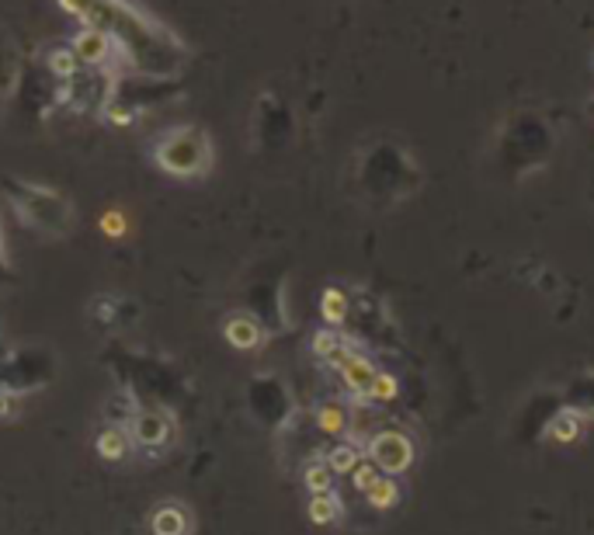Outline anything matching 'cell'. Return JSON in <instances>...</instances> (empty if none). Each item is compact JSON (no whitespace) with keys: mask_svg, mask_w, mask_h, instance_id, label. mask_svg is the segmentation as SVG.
<instances>
[{"mask_svg":"<svg viewBox=\"0 0 594 535\" xmlns=\"http://www.w3.org/2000/svg\"><path fill=\"white\" fill-rule=\"evenodd\" d=\"M49 67H52L56 77H73L77 67H80V60H77L73 49H52V52H49Z\"/></svg>","mask_w":594,"mask_h":535,"instance_id":"ffe728a7","label":"cell"},{"mask_svg":"<svg viewBox=\"0 0 594 535\" xmlns=\"http://www.w3.org/2000/svg\"><path fill=\"white\" fill-rule=\"evenodd\" d=\"M222 337H226L237 352H254V348H261L264 331L254 316H247V313H233V316L222 324Z\"/></svg>","mask_w":594,"mask_h":535,"instance_id":"52a82bcc","label":"cell"},{"mask_svg":"<svg viewBox=\"0 0 594 535\" xmlns=\"http://www.w3.org/2000/svg\"><path fill=\"white\" fill-rule=\"evenodd\" d=\"M188 529H192V518H188V508L181 501H164L150 514V532L154 535H188Z\"/></svg>","mask_w":594,"mask_h":535,"instance_id":"9c48e42d","label":"cell"},{"mask_svg":"<svg viewBox=\"0 0 594 535\" xmlns=\"http://www.w3.org/2000/svg\"><path fill=\"white\" fill-rule=\"evenodd\" d=\"M94 452L111 463V466H118V463H126L132 455V438L129 431L122 427V424H108V427H101L98 431V438H94Z\"/></svg>","mask_w":594,"mask_h":535,"instance_id":"ba28073f","label":"cell"},{"mask_svg":"<svg viewBox=\"0 0 594 535\" xmlns=\"http://www.w3.org/2000/svg\"><path fill=\"white\" fill-rule=\"evenodd\" d=\"M154 160L171 178H205L212 171V139L198 126H174L154 143Z\"/></svg>","mask_w":594,"mask_h":535,"instance_id":"6da1fadb","label":"cell"},{"mask_svg":"<svg viewBox=\"0 0 594 535\" xmlns=\"http://www.w3.org/2000/svg\"><path fill=\"white\" fill-rule=\"evenodd\" d=\"M303 487L309 491V497L334 491V469L327 466V459H309L303 466Z\"/></svg>","mask_w":594,"mask_h":535,"instance_id":"9a60e30c","label":"cell"},{"mask_svg":"<svg viewBox=\"0 0 594 535\" xmlns=\"http://www.w3.org/2000/svg\"><path fill=\"white\" fill-rule=\"evenodd\" d=\"M379 476H382V473H379V466H375L372 459H362V463H358V469L352 473V487L358 493H365L375 483V480H379Z\"/></svg>","mask_w":594,"mask_h":535,"instance_id":"44dd1931","label":"cell"},{"mask_svg":"<svg viewBox=\"0 0 594 535\" xmlns=\"http://www.w3.org/2000/svg\"><path fill=\"white\" fill-rule=\"evenodd\" d=\"M365 459H372L382 476H403L407 469L414 466L418 459V448H414V438L407 431H379L372 435V442L365 448Z\"/></svg>","mask_w":594,"mask_h":535,"instance_id":"3957f363","label":"cell"},{"mask_svg":"<svg viewBox=\"0 0 594 535\" xmlns=\"http://www.w3.org/2000/svg\"><path fill=\"white\" fill-rule=\"evenodd\" d=\"M365 501H369V508L372 512H390V508H396L400 504V497H403V491H400V480L396 476H379L369 491L362 493Z\"/></svg>","mask_w":594,"mask_h":535,"instance_id":"5bb4252c","label":"cell"},{"mask_svg":"<svg viewBox=\"0 0 594 535\" xmlns=\"http://www.w3.org/2000/svg\"><path fill=\"white\" fill-rule=\"evenodd\" d=\"M348 310H352L348 292L341 289V286H327L324 296H320V316H324V324L341 331V324L348 320Z\"/></svg>","mask_w":594,"mask_h":535,"instance_id":"8fae6325","label":"cell"},{"mask_svg":"<svg viewBox=\"0 0 594 535\" xmlns=\"http://www.w3.org/2000/svg\"><path fill=\"white\" fill-rule=\"evenodd\" d=\"M70 49L77 52L80 63L101 67V63H108V56H111V39H108V32H101L98 24H90V28H84V32L70 42Z\"/></svg>","mask_w":594,"mask_h":535,"instance_id":"8992f818","label":"cell"},{"mask_svg":"<svg viewBox=\"0 0 594 535\" xmlns=\"http://www.w3.org/2000/svg\"><path fill=\"white\" fill-rule=\"evenodd\" d=\"M348 348V341H344V334L337 331V327H320L316 334H313V355L320 358V361H334V358L341 355Z\"/></svg>","mask_w":594,"mask_h":535,"instance_id":"2e32d148","label":"cell"},{"mask_svg":"<svg viewBox=\"0 0 594 535\" xmlns=\"http://www.w3.org/2000/svg\"><path fill=\"white\" fill-rule=\"evenodd\" d=\"M400 397V380H396L393 372H375L372 386H369V393H365V403H375V407H386V403H393Z\"/></svg>","mask_w":594,"mask_h":535,"instance_id":"ac0fdd59","label":"cell"},{"mask_svg":"<svg viewBox=\"0 0 594 535\" xmlns=\"http://www.w3.org/2000/svg\"><path fill=\"white\" fill-rule=\"evenodd\" d=\"M101 230H105L108 237H122V233H126V216L111 209V212H105V216H101Z\"/></svg>","mask_w":594,"mask_h":535,"instance_id":"603a6c76","label":"cell"},{"mask_svg":"<svg viewBox=\"0 0 594 535\" xmlns=\"http://www.w3.org/2000/svg\"><path fill=\"white\" fill-rule=\"evenodd\" d=\"M306 514L313 525H334V521H341V514H344V504H341V497L330 491V493H313L306 504Z\"/></svg>","mask_w":594,"mask_h":535,"instance_id":"4fadbf2b","label":"cell"},{"mask_svg":"<svg viewBox=\"0 0 594 535\" xmlns=\"http://www.w3.org/2000/svg\"><path fill=\"white\" fill-rule=\"evenodd\" d=\"M60 4H63V11L77 14V18H90L94 14V0H60Z\"/></svg>","mask_w":594,"mask_h":535,"instance_id":"cb8c5ba5","label":"cell"},{"mask_svg":"<svg viewBox=\"0 0 594 535\" xmlns=\"http://www.w3.org/2000/svg\"><path fill=\"white\" fill-rule=\"evenodd\" d=\"M324 459H327V466L334 469V476H352L354 469H358V463L365 459V452L354 446V442H344V438H341V442H334V446L327 448Z\"/></svg>","mask_w":594,"mask_h":535,"instance_id":"7c38bea8","label":"cell"},{"mask_svg":"<svg viewBox=\"0 0 594 535\" xmlns=\"http://www.w3.org/2000/svg\"><path fill=\"white\" fill-rule=\"evenodd\" d=\"M591 108H594V105H591Z\"/></svg>","mask_w":594,"mask_h":535,"instance_id":"484cf974","label":"cell"},{"mask_svg":"<svg viewBox=\"0 0 594 535\" xmlns=\"http://www.w3.org/2000/svg\"><path fill=\"white\" fill-rule=\"evenodd\" d=\"M546 438L550 442H560V446H570L580 438V418L573 414V410H563V414H556L546 427Z\"/></svg>","mask_w":594,"mask_h":535,"instance_id":"e0dca14e","label":"cell"},{"mask_svg":"<svg viewBox=\"0 0 594 535\" xmlns=\"http://www.w3.org/2000/svg\"><path fill=\"white\" fill-rule=\"evenodd\" d=\"M4 188H7V195H11L24 223L42 230L49 237H63L70 220H73V209L63 195L39 188V184H18V181H4Z\"/></svg>","mask_w":594,"mask_h":535,"instance_id":"7a4b0ae2","label":"cell"},{"mask_svg":"<svg viewBox=\"0 0 594 535\" xmlns=\"http://www.w3.org/2000/svg\"><path fill=\"white\" fill-rule=\"evenodd\" d=\"M330 369L337 372V380H341V386L348 390V397H352V403H365V393H369V386H372L375 380V369L372 358H365L358 348H344L341 355L330 361Z\"/></svg>","mask_w":594,"mask_h":535,"instance_id":"5b68a950","label":"cell"},{"mask_svg":"<svg viewBox=\"0 0 594 535\" xmlns=\"http://www.w3.org/2000/svg\"><path fill=\"white\" fill-rule=\"evenodd\" d=\"M591 63H594V56H591Z\"/></svg>","mask_w":594,"mask_h":535,"instance_id":"d4e9b609","label":"cell"},{"mask_svg":"<svg viewBox=\"0 0 594 535\" xmlns=\"http://www.w3.org/2000/svg\"><path fill=\"white\" fill-rule=\"evenodd\" d=\"M316 427L330 435V438H341L348 427H352V418H348V407L337 400H324L316 407Z\"/></svg>","mask_w":594,"mask_h":535,"instance_id":"30bf717a","label":"cell"},{"mask_svg":"<svg viewBox=\"0 0 594 535\" xmlns=\"http://www.w3.org/2000/svg\"><path fill=\"white\" fill-rule=\"evenodd\" d=\"M22 410H24V400H22V397H14V393L0 390V421H14V418H18Z\"/></svg>","mask_w":594,"mask_h":535,"instance_id":"7402d4cb","label":"cell"},{"mask_svg":"<svg viewBox=\"0 0 594 535\" xmlns=\"http://www.w3.org/2000/svg\"><path fill=\"white\" fill-rule=\"evenodd\" d=\"M126 431L132 438V448H139L143 455L154 459V455H160L164 448L174 442L177 424L167 410H136L129 424H126Z\"/></svg>","mask_w":594,"mask_h":535,"instance_id":"277c9868","label":"cell"},{"mask_svg":"<svg viewBox=\"0 0 594 535\" xmlns=\"http://www.w3.org/2000/svg\"><path fill=\"white\" fill-rule=\"evenodd\" d=\"M118 296H98L94 299V306H90V316L101 324V327H115V320H118Z\"/></svg>","mask_w":594,"mask_h":535,"instance_id":"d6986e66","label":"cell"}]
</instances>
